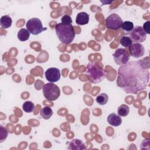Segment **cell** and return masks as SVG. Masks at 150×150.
<instances>
[{
  "mask_svg": "<svg viewBox=\"0 0 150 150\" xmlns=\"http://www.w3.org/2000/svg\"><path fill=\"white\" fill-rule=\"evenodd\" d=\"M121 66L118 70L117 85L127 94H137L147 87L149 81V66L145 58Z\"/></svg>",
  "mask_w": 150,
  "mask_h": 150,
  "instance_id": "6da1fadb",
  "label": "cell"
},
{
  "mask_svg": "<svg viewBox=\"0 0 150 150\" xmlns=\"http://www.w3.org/2000/svg\"><path fill=\"white\" fill-rule=\"evenodd\" d=\"M86 75L87 79L92 83H98L105 79L107 72L102 64L98 62H90L86 66Z\"/></svg>",
  "mask_w": 150,
  "mask_h": 150,
  "instance_id": "7a4b0ae2",
  "label": "cell"
},
{
  "mask_svg": "<svg viewBox=\"0 0 150 150\" xmlns=\"http://www.w3.org/2000/svg\"><path fill=\"white\" fill-rule=\"evenodd\" d=\"M55 32L59 40L65 45L71 43L76 35L73 26L71 24L57 23L55 26Z\"/></svg>",
  "mask_w": 150,
  "mask_h": 150,
  "instance_id": "3957f363",
  "label": "cell"
},
{
  "mask_svg": "<svg viewBox=\"0 0 150 150\" xmlns=\"http://www.w3.org/2000/svg\"><path fill=\"white\" fill-rule=\"evenodd\" d=\"M43 93L46 99L52 101L57 100L59 97L60 90L59 87L53 84V83H48L43 85Z\"/></svg>",
  "mask_w": 150,
  "mask_h": 150,
  "instance_id": "277c9868",
  "label": "cell"
},
{
  "mask_svg": "<svg viewBox=\"0 0 150 150\" xmlns=\"http://www.w3.org/2000/svg\"><path fill=\"white\" fill-rule=\"evenodd\" d=\"M26 29L32 35H37L46 30V28L43 26L41 21L37 18H33L29 19L26 24Z\"/></svg>",
  "mask_w": 150,
  "mask_h": 150,
  "instance_id": "5b68a950",
  "label": "cell"
},
{
  "mask_svg": "<svg viewBox=\"0 0 150 150\" xmlns=\"http://www.w3.org/2000/svg\"><path fill=\"white\" fill-rule=\"evenodd\" d=\"M127 35L131 39L132 42L141 43L145 40L146 39V34L144 30L142 27L140 26H134L133 29Z\"/></svg>",
  "mask_w": 150,
  "mask_h": 150,
  "instance_id": "8992f818",
  "label": "cell"
},
{
  "mask_svg": "<svg viewBox=\"0 0 150 150\" xmlns=\"http://www.w3.org/2000/svg\"><path fill=\"white\" fill-rule=\"evenodd\" d=\"M122 23L121 18L117 13H111L105 19L106 28L109 29L118 30L121 27Z\"/></svg>",
  "mask_w": 150,
  "mask_h": 150,
  "instance_id": "52a82bcc",
  "label": "cell"
},
{
  "mask_svg": "<svg viewBox=\"0 0 150 150\" xmlns=\"http://www.w3.org/2000/svg\"><path fill=\"white\" fill-rule=\"evenodd\" d=\"M113 57L115 63L120 66H123L127 64L130 59V55L125 49H117L113 54Z\"/></svg>",
  "mask_w": 150,
  "mask_h": 150,
  "instance_id": "ba28073f",
  "label": "cell"
},
{
  "mask_svg": "<svg viewBox=\"0 0 150 150\" xmlns=\"http://www.w3.org/2000/svg\"><path fill=\"white\" fill-rule=\"evenodd\" d=\"M128 49L130 55L135 58L142 57L145 53L144 46L139 43H132L128 47Z\"/></svg>",
  "mask_w": 150,
  "mask_h": 150,
  "instance_id": "9c48e42d",
  "label": "cell"
},
{
  "mask_svg": "<svg viewBox=\"0 0 150 150\" xmlns=\"http://www.w3.org/2000/svg\"><path fill=\"white\" fill-rule=\"evenodd\" d=\"M45 77L50 83L58 81L60 79V70L56 67H50L45 73Z\"/></svg>",
  "mask_w": 150,
  "mask_h": 150,
  "instance_id": "30bf717a",
  "label": "cell"
},
{
  "mask_svg": "<svg viewBox=\"0 0 150 150\" xmlns=\"http://www.w3.org/2000/svg\"><path fill=\"white\" fill-rule=\"evenodd\" d=\"M68 149L83 150L86 149V144L79 139H73L69 142Z\"/></svg>",
  "mask_w": 150,
  "mask_h": 150,
  "instance_id": "8fae6325",
  "label": "cell"
},
{
  "mask_svg": "<svg viewBox=\"0 0 150 150\" xmlns=\"http://www.w3.org/2000/svg\"><path fill=\"white\" fill-rule=\"evenodd\" d=\"M107 122L113 127H118L122 123V119L119 115L115 113L110 114L107 117Z\"/></svg>",
  "mask_w": 150,
  "mask_h": 150,
  "instance_id": "7c38bea8",
  "label": "cell"
},
{
  "mask_svg": "<svg viewBox=\"0 0 150 150\" xmlns=\"http://www.w3.org/2000/svg\"><path fill=\"white\" fill-rule=\"evenodd\" d=\"M89 22V15L85 12H81L77 15L76 22L79 25H84Z\"/></svg>",
  "mask_w": 150,
  "mask_h": 150,
  "instance_id": "4fadbf2b",
  "label": "cell"
},
{
  "mask_svg": "<svg viewBox=\"0 0 150 150\" xmlns=\"http://www.w3.org/2000/svg\"><path fill=\"white\" fill-rule=\"evenodd\" d=\"M12 18L9 15H4L0 19V24L3 28L8 29L10 28L12 25Z\"/></svg>",
  "mask_w": 150,
  "mask_h": 150,
  "instance_id": "5bb4252c",
  "label": "cell"
},
{
  "mask_svg": "<svg viewBox=\"0 0 150 150\" xmlns=\"http://www.w3.org/2000/svg\"><path fill=\"white\" fill-rule=\"evenodd\" d=\"M30 32L25 28H21L18 32V38L21 42H24L29 39L30 37Z\"/></svg>",
  "mask_w": 150,
  "mask_h": 150,
  "instance_id": "9a60e30c",
  "label": "cell"
},
{
  "mask_svg": "<svg viewBox=\"0 0 150 150\" xmlns=\"http://www.w3.org/2000/svg\"><path fill=\"white\" fill-rule=\"evenodd\" d=\"M53 110L49 107H45L40 111V114L45 120L49 119L53 115Z\"/></svg>",
  "mask_w": 150,
  "mask_h": 150,
  "instance_id": "2e32d148",
  "label": "cell"
},
{
  "mask_svg": "<svg viewBox=\"0 0 150 150\" xmlns=\"http://www.w3.org/2000/svg\"><path fill=\"white\" fill-rule=\"evenodd\" d=\"M108 95L104 93L98 94L96 98V102L100 105H102L107 104V103L108 102Z\"/></svg>",
  "mask_w": 150,
  "mask_h": 150,
  "instance_id": "e0dca14e",
  "label": "cell"
},
{
  "mask_svg": "<svg viewBox=\"0 0 150 150\" xmlns=\"http://www.w3.org/2000/svg\"><path fill=\"white\" fill-rule=\"evenodd\" d=\"M129 112V108L126 104H121L118 108V114L120 116L126 117Z\"/></svg>",
  "mask_w": 150,
  "mask_h": 150,
  "instance_id": "ac0fdd59",
  "label": "cell"
},
{
  "mask_svg": "<svg viewBox=\"0 0 150 150\" xmlns=\"http://www.w3.org/2000/svg\"><path fill=\"white\" fill-rule=\"evenodd\" d=\"M22 109L26 112H31L35 109V104L32 101H26L23 104Z\"/></svg>",
  "mask_w": 150,
  "mask_h": 150,
  "instance_id": "d6986e66",
  "label": "cell"
},
{
  "mask_svg": "<svg viewBox=\"0 0 150 150\" xmlns=\"http://www.w3.org/2000/svg\"><path fill=\"white\" fill-rule=\"evenodd\" d=\"M120 43L122 46L127 47H129L132 43V41L128 36H122V38H121V39L120 40Z\"/></svg>",
  "mask_w": 150,
  "mask_h": 150,
  "instance_id": "ffe728a7",
  "label": "cell"
},
{
  "mask_svg": "<svg viewBox=\"0 0 150 150\" xmlns=\"http://www.w3.org/2000/svg\"><path fill=\"white\" fill-rule=\"evenodd\" d=\"M121 28H122V29L124 30H125L128 33L133 29L134 23L130 21H125L122 23Z\"/></svg>",
  "mask_w": 150,
  "mask_h": 150,
  "instance_id": "44dd1931",
  "label": "cell"
},
{
  "mask_svg": "<svg viewBox=\"0 0 150 150\" xmlns=\"http://www.w3.org/2000/svg\"><path fill=\"white\" fill-rule=\"evenodd\" d=\"M8 136V131L3 126L1 125V142H2L4 139L7 138Z\"/></svg>",
  "mask_w": 150,
  "mask_h": 150,
  "instance_id": "7402d4cb",
  "label": "cell"
},
{
  "mask_svg": "<svg viewBox=\"0 0 150 150\" xmlns=\"http://www.w3.org/2000/svg\"><path fill=\"white\" fill-rule=\"evenodd\" d=\"M62 23H66V24H71L72 23V19L70 15H64L62 17L61 19Z\"/></svg>",
  "mask_w": 150,
  "mask_h": 150,
  "instance_id": "603a6c76",
  "label": "cell"
},
{
  "mask_svg": "<svg viewBox=\"0 0 150 150\" xmlns=\"http://www.w3.org/2000/svg\"><path fill=\"white\" fill-rule=\"evenodd\" d=\"M149 24H150V21H148L144 23L143 25V29L146 33V34H150V30H149Z\"/></svg>",
  "mask_w": 150,
  "mask_h": 150,
  "instance_id": "cb8c5ba5",
  "label": "cell"
},
{
  "mask_svg": "<svg viewBox=\"0 0 150 150\" xmlns=\"http://www.w3.org/2000/svg\"><path fill=\"white\" fill-rule=\"evenodd\" d=\"M103 5H107V4H110L112 2V1H100Z\"/></svg>",
  "mask_w": 150,
  "mask_h": 150,
  "instance_id": "d4e9b609",
  "label": "cell"
}]
</instances>
